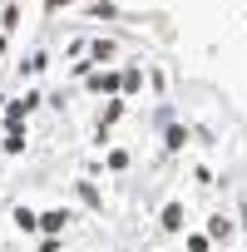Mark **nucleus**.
Listing matches in <instances>:
<instances>
[{"mask_svg":"<svg viewBox=\"0 0 247 252\" xmlns=\"http://www.w3.org/2000/svg\"><path fill=\"white\" fill-rule=\"evenodd\" d=\"M40 104H45V94H40V89H25L20 99H5V129H20V124H25Z\"/></svg>","mask_w":247,"mask_h":252,"instance_id":"f257e3e1","label":"nucleus"},{"mask_svg":"<svg viewBox=\"0 0 247 252\" xmlns=\"http://www.w3.org/2000/svg\"><path fill=\"white\" fill-rule=\"evenodd\" d=\"M84 89L89 94H119V69H89L84 74Z\"/></svg>","mask_w":247,"mask_h":252,"instance_id":"f03ea898","label":"nucleus"},{"mask_svg":"<svg viewBox=\"0 0 247 252\" xmlns=\"http://www.w3.org/2000/svg\"><path fill=\"white\" fill-rule=\"evenodd\" d=\"M69 222H74V213H69V208H50V213H40V232H45V237H60Z\"/></svg>","mask_w":247,"mask_h":252,"instance_id":"7ed1b4c3","label":"nucleus"},{"mask_svg":"<svg viewBox=\"0 0 247 252\" xmlns=\"http://www.w3.org/2000/svg\"><path fill=\"white\" fill-rule=\"evenodd\" d=\"M158 222H163V232H183V203H163Z\"/></svg>","mask_w":247,"mask_h":252,"instance_id":"20e7f679","label":"nucleus"},{"mask_svg":"<svg viewBox=\"0 0 247 252\" xmlns=\"http://www.w3.org/2000/svg\"><path fill=\"white\" fill-rule=\"evenodd\" d=\"M114 55H119L114 40H89V60H94V64H104V60H114Z\"/></svg>","mask_w":247,"mask_h":252,"instance_id":"39448f33","label":"nucleus"},{"mask_svg":"<svg viewBox=\"0 0 247 252\" xmlns=\"http://www.w3.org/2000/svg\"><path fill=\"white\" fill-rule=\"evenodd\" d=\"M74 193H79V203H84V208H104V198H99V188H94L89 178H79V183H74Z\"/></svg>","mask_w":247,"mask_h":252,"instance_id":"423d86ee","label":"nucleus"},{"mask_svg":"<svg viewBox=\"0 0 247 252\" xmlns=\"http://www.w3.org/2000/svg\"><path fill=\"white\" fill-rule=\"evenodd\" d=\"M15 227H20L25 237H30V232H40V213H35V208H15Z\"/></svg>","mask_w":247,"mask_h":252,"instance_id":"0eeeda50","label":"nucleus"},{"mask_svg":"<svg viewBox=\"0 0 247 252\" xmlns=\"http://www.w3.org/2000/svg\"><path fill=\"white\" fill-rule=\"evenodd\" d=\"M45 64H50V55H45V50H35L30 60H20V79H25V74H40Z\"/></svg>","mask_w":247,"mask_h":252,"instance_id":"6e6552de","label":"nucleus"},{"mask_svg":"<svg viewBox=\"0 0 247 252\" xmlns=\"http://www.w3.org/2000/svg\"><path fill=\"white\" fill-rule=\"evenodd\" d=\"M208 237H217V242H227V237H232V222H227L222 213H217V218H208Z\"/></svg>","mask_w":247,"mask_h":252,"instance_id":"1a4fd4ad","label":"nucleus"},{"mask_svg":"<svg viewBox=\"0 0 247 252\" xmlns=\"http://www.w3.org/2000/svg\"><path fill=\"white\" fill-rule=\"evenodd\" d=\"M5 154H25V129H5V144H0Z\"/></svg>","mask_w":247,"mask_h":252,"instance_id":"9d476101","label":"nucleus"},{"mask_svg":"<svg viewBox=\"0 0 247 252\" xmlns=\"http://www.w3.org/2000/svg\"><path fill=\"white\" fill-rule=\"evenodd\" d=\"M114 173H124V168H129V149H109V158H104Z\"/></svg>","mask_w":247,"mask_h":252,"instance_id":"9b49d317","label":"nucleus"},{"mask_svg":"<svg viewBox=\"0 0 247 252\" xmlns=\"http://www.w3.org/2000/svg\"><path fill=\"white\" fill-rule=\"evenodd\" d=\"M89 15H94V20H114V15H119V10H114V5H109V0H94V5H89Z\"/></svg>","mask_w":247,"mask_h":252,"instance_id":"f8f14e48","label":"nucleus"},{"mask_svg":"<svg viewBox=\"0 0 247 252\" xmlns=\"http://www.w3.org/2000/svg\"><path fill=\"white\" fill-rule=\"evenodd\" d=\"M188 139H193V134H188V129H168V149H183V144H188Z\"/></svg>","mask_w":247,"mask_h":252,"instance_id":"ddd939ff","label":"nucleus"},{"mask_svg":"<svg viewBox=\"0 0 247 252\" xmlns=\"http://www.w3.org/2000/svg\"><path fill=\"white\" fill-rule=\"evenodd\" d=\"M188 252H208V237H203V232H193V237H188Z\"/></svg>","mask_w":247,"mask_h":252,"instance_id":"4468645a","label":"nucleus"},{"mask_svg":"<svg viewBox=\"0 0 247 252\" xmlns=\"http://www.w3.org/2000/svg\"><path fill=\"white\" fill-rule=\"evenodd\" d=\"M60 5H74V0H45V10H60Z\"/></svg>","mask_w":247,"mask_h":252,"instance_id":"2eb2a0df","label":"nucleus"}]
</instances>
